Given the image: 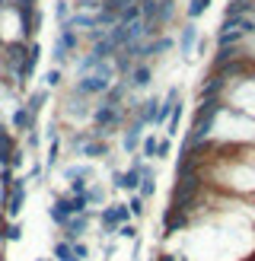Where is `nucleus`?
Instances as JSON below:
<instances>
[{"label": "nucleus", "mask_w": 255, "mask_h": 261, "mask_svg": "<svg viewBox=\"0 0 255 261\" xmlns=\"http://www.w3.org/2000/svg\"><path fill=\"white\" fill-rule=\"evenodd\" d=\"M223 102L230 109H236L242 115H249V118H255V73L230 83L226 93H223Z\"/></svg>", "instance_id": "f257e3e1"}, {"label": "nucleus", "mask_w": 255, "mask_h": 261, "mask_svg": "<svg viewBox=\"0 0 255 261\" xmlns=\"http://www.w3.org/2000/svg\"><path fill=\"white\" fill-rule=\"evenodd\" d=\"M93 102L96 99H89L83 96L76 86H70L67 93H64V102H61V115L67 118L70 124H80V121H89V115H93Z\"/></svg>", "instance_id": "f03ea898"}, {"label": "nucleus", "mask_w": 255, "mask_h": 261, "mask_svg": "<svg viewBox=\"0 0 255 261\" xmlns=\"http://www.w3.org/2000/svg\"><path fill=\"white\" fill-rule=\"evenodd\" d=\"M198 42H201L198 22L185 19L182 25H178V35H175V51H178V58H182V64H195V48H198Z\"/></svg>", "instance_id": "7ed1b4c3"}, {"label": "nucleus", "mask_w": 255, "mask_h": 261, "mask_svg": "<svg viewBox=\"0 0 255 261\" xmlns=\"http://www.w3.org/2000/svg\"><path fill=\"white\" fill-rule=\"evenodd\" d=\"M124 80H128V89H131V93L147 96V89L153 86V80H157V64H150V61H137Z\"/></svg>", "instance_id": "20e7f679"}, {"label": "nucleus", "mask_w": 255, "mask_h": 261, "mask_svg": "<svg viewBox=\"0 0 255 261\" xmlns=\"http://www.w3.org/2000/svg\"><path fill=\"white\" fill-rule=\"evenodd\" d=\"M144 121L137 118V115H131V118L124 121V127H121V140H118V147H121V153H128V156H134L137 150H140V140H144Z\"/></svg>", "instance_id": "39448f33"}, {"label": "nucleus", "mask_w": 255, "mask_h": 261, "mask_svg": "<svg viewBox=\"0 0 255 261\" xmlns=\"http://www.w3.org/2000/svg\"><path fill=\"white\" fill-rule=\"evenodd\" d=\"M96 223H99V236L115 239V232L121 226V217H118V201H109L106 207L96 211Z\"/></svg>", "instance_id": "423d86ee"}, {"label": "nucleus", "mask_w": 255, "mask_h": 261, "mask_svg": "<svg viewBox=\"0 0 255 261\" xmlns=\"http://www.w3.org/2000/svg\"><path fill=\"white\" fill-rule=\"evenodd\" d=\"M93 220H96V211H86V214H76V217H70L67 223L61 226L64 239H67V242H76V239H83L86 232L93 229Z\"/></svg>", "instance_id": "0eeeda50"}, {"label": "nucleus", "mask_w": 255, "mask_h": 261, "mask_svg": "<svg viewBox=\"0 0 255 261\" xmlns=\"http://www.w3.org/2000/svg\"><path fill=\"white\" fill-rule=\"evenodd\" d=\"M131 115H137V118L144 121L147 127H160V93L140 96V106H137Z\"/></svg>", "instance_id": "6e6552de"}, {"label": "nucleus", "mask_w": 255, "mask_h": 261, "mask_svg": "<svg viewBox=\"0 0 255 261\" xmlns=\"http://www.w3.org/2000/svg\"><path fill=\"white\" fill-rule=\"evenodd\" d=\"M96 178V163H89V160H83V163H64V169H61V181L64 185H70V181H93Z\"/></svg>", "instance_id": "1a4fd4ad"}, {"label": "nucleus", "mask_w": 255, "mask_h": 261, "mask_svg": "<svg viewBox=\"0 0 255 261\" xmlns=\"http://www.w3.org/2000/svg\"><path fill=\"white\" fill-rule=\"evenodd\" d=\"M140 166H144V156H140V153H134V156H131V166H128V169H121L118 191H124V194H134V191L140 188Z\"/></svg>", "instance_id": "9d476101"}, {"label": "nucleus", "mask_w": 255, "mask_h": 261, "mask_svg": "<svg viewBox=\"0 0 255 261\" xmlns=\"http://www.w3.org/2000/svg\"><path fill=\"white\" fill-rule=\"evenodd\" d=\"M80 156H83V160H89V163H96V160H109V156H115V153H112V140L89 137L83 147H80Z\"/></svg>", "instance_id": "9b49d317"}, {"label": "nucleus", "mask_w": 255, "mask_h": 261, "mask_svg": "<svg viewBox=\"0 0 255 261\" xmlns=\"http://www.w3.org/2000/svg\"><path fill=\"white\" fill-rule=\"evenodd\" d=\"M109 198H112L109 181H99V178L89 181V188H86V204H89V211H99V207H106Z\"/></svg>", "instance_id": "f8f14e48"}, {"label": "nucleus", "mask_w": 255, "mask_h": 261, "mask_svg": "<svg viewBox=\"0 0 255 261\" xmlns=\"http://www.w3.org/2000/svg\"><path fill=\"white\" fill-rule=\"evenodd\" d=\"M185 106H188L185 99H182V102H175V109H172V115H169V121L163 124V127H166V130H163L166 137H175L178 130H182V121H185Z\"/></svg>", "instance_id": "ddd939ff"}, {"label": "nucleus", "mask_w": 255, "mask_h": 261, "mask_svg": "<svg viewBox=\"0 0 255 261\" xmlns=\"http://www.w3.org/2000/svg\"><path fill=\"white\" fill-rule=\"evenodd\" d=\"M48 217H51V223H55L58 229L67 223V220L73 217V214H70V207H67V198H58L55 204H51V207H48Z\"/></svg>", "instance_id": "4468645a"}, {"label": "nucleus", "mask_w": 255, "mask_h": 261, "mask_svg": "<svg viewBox=\"0 0 255 261\" xmlns=\"http://www.w3.org/2000/svg\"><path fill=\"white\" fill-rule=\"evenodd\" d=\"M128 211H131V220H134V223H140V220H144L147 217V204L150 201H144V198H140V194L134 191V194H128Z\"/></svg>", "instance_id": "2eb2a0df"}, {"label": "nucleus", "mask_w": 255, "mask_h": 261, "mask_svg": "<svg viewBox=\"0 0 255 261\" xmlns=\"http://www.w3.org/2000/svg\"><path fill=\"white\" fill-rule=\"evenodd\" d=\"M211 4H214V0H188V4H185V19H191V22H198L201 16H204V13H208L211 10Z\"/></svg>", "instance_id": "dca6fc26"}, {"label": "nucleus", "mask_w": 255, "mask_h": 261, "mask_svg": "<svg viewBox=\"0 0 255 261\" xmlns=\"http://www.w3.org/2000/svg\"><path fill=\"white\" fill-rule=\"evenodd\" d=\"M157 147H160V134H144V140H140V156L150 163H157Z\"/></svg>", "instance_id": "f3484780"}, {"label": "nucleus", "mask_w": 255, "mask_h": 261, "mask_svg": "<svg viewBox=\"0 0 255 261\" xmlns=\"http://www.w3.org/2000/svg\"><path fill=\"white\" fill-rule=\"evenodd\" d=\"M172 153H175V143H172V137L160 134V147H157V163H169V160H172Z\"/></svg>", "instance_id": "a211bd4d"}, {"label": "nucleus", "mask_w": 255, "mask_h": 261, "mask_svg": "<svg viewBox=\"0 0 255 261\" xmlns=\"http://www.w3.org/2000/svg\"><path fill=\"white\" fill-rule=\"evenodd\" d=\"M140 236V229H137V223L131 220V223H121L118 226V232H115V242H134Z\"/></svg>", "instance_id": "6ab92c4d"}, {"label": "nucleus", "mask_w": 255, "mask_h": 261, "mask_svg": "<svg viewBox=\"0 0 255 261\" xmlns=\"http://www.w3.org/2000/svg\"><path fill=\"white\" fill-rule=\"evenodd\" d=\"M45 102H48V89H35V93L29 96V106H26V109H29L35 118H38V112L45 109Z\"/></svg>", "instance_id": "aec40b11"}, {"label": "nucleus", "mask_w": 255, "mask_h": 261, "mask_svg": "<svg viewBox=\"0 0 255 261\" xmlns=\"http://www.w3.org/2000/svg\"><path fill=\"white\" fill-rule=\"evenodd\" d=\"M55 261H76V255H73V245H70L67 239L55 242Z\"/></svg>", "instance_id": "412c9836"}, {"label": "nucleus", "mask_w": 255, "mask_h": 261, "mask_svg": "<svg viewBox=\"0 0 255 261\" xmlns=\"http://www.w3.org/2000/svg\"><path fill=\"white\" fill-rule=\"evenodd\" d=\"M70 13H73V7L67 4V0H55V19H58V25H64L70 19Z\"/></svg>", "instance_id": "4be33fe9"}, {"label": "nucleus", "mask_w": 255, "mask_h": 261, "mask_svg": "<svg viewBox=\"0 0 255 261\" xmlns=\"http://www.w3.org/2000/svg\"><path fill=\"white\" fill-rule=\"evenodd\" d=\"M64 83V67H51L48 73H45V86L48 89H58Z\"/></svg>", "instance_id": "5701e85b"}, {"label": "nucleus", "mask_w": 255, "mask_h": 261, "mask_svg": "<svg viewBox=\"0 0 255 261\" xmlns=\"http://www.w3.org/2000/svg\"><path fill=\"white\" fill-rule=\"evenodd\" d=\"M4 239H10V242H19V239H22V223H10V226L4 229Z\"/></svg>", "instance_id": "b1692460"}, {"label": "nucleus", "mask_w": 255, "mask_h": 261, "mask_svg": "<svg viewBox=\"0 0 255 261\" xmlns=\"http://www.w3.org/2000/svg\"><path fill=\"white\" fill-rule=\"evenodd\" d=\"M73 245V255H76V261H89V245L83 242V239H76V242H70Z\"/></svg>", "instance_id": "393cba45"}, {"label": "nucleus", "mask_w": 255, "mask_h": 261, "mask_svg": "<svg viewBox=\"0 0 255 261\" xmlns=\"http://www.w3.org/2000/svg\"><path fill=\"white\" fill-rule=\"evenodd\" d=\"M208 51H211V38L201 35V42H198V48H195V61H198V58H208Z\"/></svg>", "instance_id": "a878e982"}, {"label": "nucleus", "mask_w": 255, "mask_h": 261, "mask_svg": "<svg viewBox=\"0 0 255 261\" xmlns=\"http://www.w3.org/2000/svg\"><path fill=\"white\" fill-rule=\"evenodd\" d=\"M153 258H157V261H178V255H175L172 249H160V252L153 255Z\"/></svg>", "instance_id": "bb28decb"}, {"label": "nucleus", "mask_w": 255, "mask_h": 261, "mask_svg": "<svg viewBox=\"0 0 255 261\" xmlns=\"http://www.w3.org/2000/svg\"><path fill=\"white\" fill-rule=\"evenodd\" d=\"M42 261H55V258H42Z\"/></svg>", "instance_id": "cd10ccee"}, {"label": "nucleus", "mask_w": 255, "mask_h": 261, "mask_svg": "<svg viewBox=\"0 0 255 261\" xmlns=\"http://www.w3.org/2000/svg\"><path fill=\"white\" fill-rule=\"evenodd\" d=\"M93 4H102V0H93Z\"/></svg>", "instance_id": "c85d7f7f"}, {"label": "nucleus", "mask_w": 255, "mask_h": 261, "mask_svg": "<svg viewBox=\"0 0 255 261\" xmlns=\"http://www.w3.org/2000/svg\"><path fill=\"white\" fill-rule=\"evenodd\" d=\"M147 261H157V258H147Z\"/></svg>", "instance_id": "c756f323"}, {"label": "nucleus", "mask_w": 255, "mask_h": 261, "mask_svg": "<svg viewBox=\"0 0 255 261\" xmlns=\"http://www.w3.org/2000/svg\"><path fill=\"white\" fill-rule=\"evenodd\" d=\"M102 261H109V258H102Z\"/></svg>", "instance_id": "7c9ffc66"}, {"label": "nucleus", "mask_w": 255, "mask_h": 261, "mask_svg": "<svg viewBox=\"0 0 255 261\" xmlns=\"http://www.w3.org/2000/svg\"><path fill=\"white\" fill-rule=\"evenodd\" d=\"M35 261H42V258H35Z\"/></svg>", "instance_id": "2f4dec72"}]
</instances>
